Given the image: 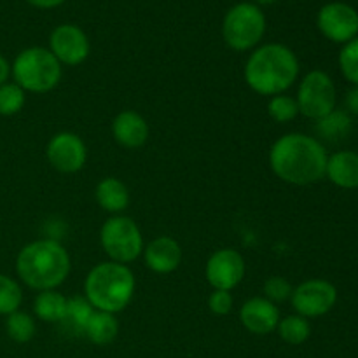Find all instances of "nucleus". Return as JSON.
<instances>
[{"mask_svg": "<svg viewBox=\"0 0 358 358\" xmlns=\"http://www.w3.org/2000/svg\"><path fill=\"white\" fill-rule=\"evenodd\" d=\"M10 79V63L3 55H0V86L9 83Z\"/></svg>", "mask_w": 358, "mask_h": 358, "instance_id": "obj_32", "label": "nucleus"}, {"mask_svg": "<svg viewBox=\"0 0 358 358\" xmlns=\"http://www.w3.org/2000/svg\"><path fill=\"white\" fill-rule=\"evenodd\" d=\"M136 278L129 266L105 261L91 268L84 280V297L98 311L117 315L135 296Z\"/></svg>", "mask_w": 358, "mask_h": 358, "instance_id": "obj_4", "label": "nucleus"}, {"mask_svg": "<svg viewBox=\"0 0 358 358\" xmlns=\"http://www.w3.org/2000/svg\"><path fill=\"white\" fill-rule=\"evenodd\" d=\"M48 49L62 63V66H77L87 59L91 44L83 28L72 23H63L58 24L49 35Z\"/></svg>", "mask_w": 358, "mask_h": 358, "instance_id": "obj_12", "label": "nucleus"}, {"mask_svg": "<svg viewBox=\"0 0 358 358\" xmlns=\"http://www.w3.org/2000/svg\"><path fill=\"white\" fill-rule=\"evenodd\" d=\"M278 2V0H255V3H257L259 7L261 6H271V3Z\"/></svg>", "mask_w": 358, "mask_h": 358, "instance_id": "obj_34", "label": "nucleus"}, {"mask_svg": "<svg viewBox=\"0 0 358 358\" xmlns=\"http://www.w3.org/2000/svg\"><path fill=\"white\" fill-rule=\"evenodd\" d=\"M317 122H318V133H320L324 138L336 140V138H341V136L348 131L350 124H352V119H350V115L346 114V112L334 110Z\"/></svg>", "mask_w": 358, "mask_h": 358, "instance_id": "obj_27", "label": "nucleus"}, {"mask_svg": "<svg viewBox=\"0 0 358 358\" xmlns=\"http://www.w3.org/2000/svg\"><path fill=\"white\" fill-rule=\"evenodd\" d=\"M247 264L243 255L234 248H220L213 252L205 266L206 282L213 290H234L245 278Z\"/></svg>", "mask_w": 358, "mask_h": 358, "instance_id": "obj_11", "label": "nucleus"}, {"mask_svg": "<svg viewBox=\"0 0 358 358\" xmlns=\"http://www.w3.org/2000/svg\"><path fill=\"white\" fill-rule=\"evenodd\" d=\"M339 69L348 83L358 86V37L343 45L339 52Z\"/></svg>", "mask_w": 358, "mask_h": 358, "instance_id": "obj_28", "label": "nucleus"}, {"mask_svg": "<svg viewBox=\"0 0 358 358\" xmlns=\"http://www.w3.org/2000/svg\"><path fill=\"white\" fill-rule=\"evenodd\" d=\"M16 275L31 290H56L69 278L72 261L66 248L52 238L24 245L16 255Z\"/></svg>", "mask_w": 358, "mask_h": 358, "instance_id": "obj_3", "label": "nucleus"}, {"mask_svg": "<svg viewBox=\"0 0 358 358\" xmlns=\"http://www.w3.org/2000/svg\"><path fill=\"white\" fill-rule=\"evenodd\" d=\"M94 199L103 212L121 215L129 205V191L119 178L105 177L94 187Z\"/></svg>", "mask_w": 358, "mask_h": 358, "instance_id": "obj_18", "label": "nucleus"}, {"mask_svg": "<svg viewBox=\"0 0 358 358\" xmlns=\"http://www.w3.org/2000/svg\"><path fill=\"white\" fill-rule=\"evenodd\" d=\"M268 114L275 122H290L299 115V107L294 96H289L287 93L271 96L268 101Z\"/></svg>", "mask_w": 358, "mask_h": 358, "instance_id": "obj_25", "label": "nucleus"}, {"mask_svg": "<svg viewBox=\"0 0 358 358\" xmlns=\"http://www.w3.org/2000/svg\"><path fill=\"white\" fill-rule=\"evenodd\" d=\"M6 332L14 343L24 345V343H30L35 338L37 324H35V318L30 313L17 310L6 317Z\"/></svg>", "mask_w": 358, "mask_h": 358, "instance_id": "obj_22", "label": "nucleus"}, {"mask_svg": "<svg viewBox=\"0 0 358 358\" xmlns=\"http://www.w3.org/2000/svg\"><path fill=\"white\" fill-rule=\"evenodd\" d=\"M346 108L352 114H358V86H353V90L346 94Z\"/></svg>", "mask_w": 358, "mask_h": 358, "instance_id": "obj_31", "label": "nucleus"}, {"mask_svg": "<svg viewBox=\"0 0 358 358\" xmlns=\"http://www.w3.org/2000/svg\"><path fill=\"white\" fill-rule=\"evenodd\" d=\"M83 334L90 339L93 345L96 346H107L117 338L119 334V320L114 313H107V311H98L91 315L87 320L86 327H84Z\"/></svg>", "mask_w": 358, "mask_h": 358, "instance_id": "obj_19", "label": "nucleus"}, {"mask_svg": "<svg viewBox=\"0 0 358 358\" xmlns=\"http://www.w3.org/2000/svg\"><path fill=\"white\" fill-rule=\"evenodd\" d=\"M27 103V91L16 83H6L0 86V115L10 117L23 110Z\"/></svg>", "mask_w": 358, "mask_h": 358, "instance_id": "obj_24", "label": "nucleus"}, {"mask_svg": "<svg viewBox=\"0 0 358 358\" xmlns=\"http://www.w3.org/2000/svg\"><path fill=\"white\" fill-rule=\"evenodd\" d=\"M112 136L124 149H138L149 138V124L145 117L135 110H122L112 121Z\"/></svg>", "mask_w": 358, "mask_h": 358, "instance_id": "obj_16", "label": "nucleus"}, {"mask_svg": "<svg viewBox=\"0 0 358 358\" xmlns=\"http://www.w3.org/2000/svg\"><path fill=\"white\" fill-rule=\"evenodd\" d=\"M294 287L290 285V282L283 276H269L268 280L262 285V294L268 301H271L273 304H282L285 301L290 299L292 296Z\"/></svg>", "mask_w": 358, "mask_h": 358, "instance_id": "obj_29", "label": "nucleus"}, {"mask_svg": "<svg viewBox=\"0 0 358 358\" xmlns=\"http://www.w3.org/2000/svg\"><path fill=\"white\" fill-rule=\"evenodd\" d=\"M62 76V63L48 48H41V45L23 49L10 63L13 83L23 87L27 93H49L58 86Z\"/></svg>", "mask_w": 358, "mask_h": 358, "instance_id": "obj_5", "label": "nucleus"}, {"mask_svg": "<svg viewBox=\"0 0 358 358\" xmlns=\"http://www.w3.org/2000/svg\"><path fill=\"white\" fill-rule=\"evenodd\" d=\"M296 101L299 114L313 121H320L336 110L338 91L334 80L324 70H311L301 79Z\"/></svg>", "mask_w": 358, "mask_h": 358, "instance_id": "obj_8", "label": "nucleus"}, {"mask_svg": "<svg viewBox=\"0 0 358 358\" xmlns=\"http://www.w3.org/2000/svg\"><path fill=\"white\" fill-rule=\"evenodd\" d=\"M23 304V289L16 278L0 273V317L17 311Z\"/></svg>", "mask_w": 358, "mask_h": 358, "instance_id": "obj_23", "label": "nucleus"}, {"mask_svg": "<svg viewBox=\"0 0 358 358\" xmlns=\"http://www.w3.org/2000/svg\"><path fill=\"white\" fill-rule=\"evenodd\" d=\"M143 262L157 275H170L182 262V247L175 238L157 236L143 247Z\"/></svg>", "mask_w": 358, "mask_h": 358, "instance_id": "obj_15", "label": "nucleus"}, {"mask_svg": "<svg viewBox=\"0 0 358 358\" xmlns=\"http://www.w3.org/2000/svg\"><path fill=\"white\" fill-rule=\"evenodd\" d=\"M243 77L247 86L261 96L283 94L299 77V59L289 45L280 42L257 45L245 63Z\"/></svg>", "mask_w": 358, "mask_h": 358, "instance_id": "obj_2", "label": "nucleus"}, {"mask_svg": "<svg viewBox=\"0 0 358 358\" xmlns=\"http://www.w3.org/2000/svg\"><path fill=\"white\" fill-rule=\"evenodd\" d=\"M280 310L266 297H252L245 301L240 310V322L250 334L268 336L276 331L280 322Z\"/></svg>", "mask_w": 358, "mask_h": 358, "instance_id": "obj_14", "label": "nucleus"}, {"mask_svg": "<svg viewBox=\"0 0 358 358\" xmlns=\"http://www.w3.org/2000/svg\"><path fill=\"white\" fill-rule=\"evenodd\" d=\"M100 245L108 261L126 266L135 262L145 247L138 224L122 213L105 220L100 229Z\"/></svg>", "mask_w": 358, "mask_h": 358, "instance_id": "obj_7", "label": "nucleus"}, {"mask_svg": "<svg viewBox=\"0 0 358 358\" xmlns=\"http://www.w3.org/2000/svg\"><path fill=\"white\" fill-rule=\"evenodd\" d=\"M325 177L341 189L358 187V154L353 150H339L329 156Z\"/></svg>", "mask_w": 358, "mask_h": 358, "instance_id": "obj_17", "label": "nucleus"}, {"mask_svg": "<svg viewBox=\"0 0 358 358\" xmlns=\"http://www.w3.org/2000/svg\"><path fill=\"white\" fill-rule=\"evenodd\" d=\"M27 2L37 9H55V7L62 6L65 0H27Z\"/></svg>", "mask_w": 358, "mask_h": 358, "instance_id": "obj_33", "label": "nucleus"}, {"mask_svg": "<svg viewBox=\"0 0 358 358\" xmlns=\"http://www.w3.org/2000/svg\"><path fill=\"white\" fill-rule=\"evenodd\" d=\"M266 34V16L257 3L240 2L222 20L224 42L233 51H254Z\"/></svg>", "mask_w": 358, "mask_h": 358, "instance_id": "obj_6", "label": "nucleus"}, {"mask_svg": "<svg viewBox=\"0 0 358 358\" xmlns=\"http://www.w3.org/2000/svg\"><path fill=\"white\" fill-rule=\"evenodd\" d=\"M320 34L336 44H346L358 37V13L345 2L325 3L317 16Z\"/></svg>", "mask_w": 358, "mask_h": 358, "instance_id": "obj_13", "label": "nucleus"}, {"mask_svg": "<svg viewBox=\"0 0 358 358\" xmlns=\"http://www.w3.org/2000/svg\"><path fill=\"white\" fill-rule=\"evenodd\" d=\"M45 157L52 170L66 175L77 173L87 161V147L77 133L59 131L48 142Z\"/></svg>", "mask_w": 358, "mask_h": 358, "instance_id": "obj_10", "label": "nucleus"}, {"mask_svg": "<svg viewBox=\"0 0 358 358\" xmlns=\"http://www.w3.org/2000/svg\"><path fill=\"white\" fill-rule=\"evenodd\" d=\"M280 339L287 345L299 346L306 343L311 336V325L310 320L301 315H289L285 318H280L278 327H276Z\"/></svg>", "mask_w": 358, "mask_h": 358, "instance_id": "obj_21", "label": "nucleus"}, {"mask_svg": "<svg viewBox=\"0 0 358 358\" xmlns=\"http://www.w3.org/2000/svg\"><path fill=\"white\" fill-rule=\"evenodd\" d=\"M66 301L58 290H42L34 299V315L45 324H59L66 317Z\"/></svg>", "mask_w": 358, "mask_h": 358, "instance_id": "obj_20", "label": "nucleus"}, {"mask_svg": "<svg viewBox=\"0 0 358 358\" xmlns=\"http://www.w3.org/2000/svg\"><path fill=\"white\" fill-rule=\"evenodd\" d=\"M94 313V308L91 306L90 301L86 297H69L66 301V317L63 322H69L76 331L83 332L86 327L87 320L91 318V315Z\"/></svg>", "mask_w": 358, "mask_h": 358, "instance_id": "obj_26", "label": "nucleus"}, {"mask_svg": "<svg viewBox=\"0 0 358 358\" xmlns=\"http://www.w3.org/2000/svg\"><path fill=\"white\" fill-rule=\"evenodd\" d=\"M269 168L282 182L290 185H311L325 177L327 150L315 136L285 133L269 149Z\"/></svg>", "mask_w": 358, "mask_h": 358, "instance_id": "obj_1", "label": "nucleus"}, {"mask_svg": "<svg viewBox=\"0 0 358 358\" xmlns=\"http://www.w3.org/2000/svg\"><path fill=\"white\" fill-rule=\"evenodd\" d=\"M294 311L304 318H318L327 315L338 303V289L331 282L311 278L294 287L290 296Z\"/></svg>", "mask_w": 358, "mask_h": 358, "instance_id": "obj_9", "label": "nucleus"}, {"mask_svg": "<svg viewBox=\"0 0 358 358\" xmlns=\"http://www.w3.org/2000/svg\"><path fill=\"white\" fill-rule=\"evenodd\" d=\"M234 304V297L229 290H213L208 296V308L217 317H226L231 313Z\"/></svg>", "mask_w": 358, "mask_h": 358, "instance_id": "obj_30", "label": "nucleus"}]
</instances>
